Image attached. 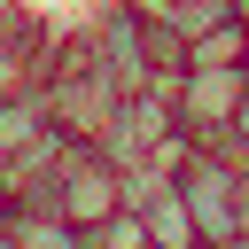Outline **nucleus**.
<instances>
[{
	"instance_id": "obj_1",
	"label": "nucleus",
	"mask_w": 249,
	"mask_h": 249,
	"mask_svg": "<svg viewBox=\"0 0 249 249\" xmlns=\"http://www.w3.org/2000/svg\"><path fill=\"white\" fill-rule=\"evenodd\" d=\"M16 202H39V210H62L70 226H101V218H117L124 210V171L93 148V140H70L62 148V163L47 171V179H23L16 187Z\"/></svg>"
},
{
	"instance_id": "obj_2",
	"label": "nucleus",
	"mask_w": 249,
	"mask_h": 249,
	"mask_svg": "<svg viewBox=\"0 0 249 249\" xmlns=\"http://www.w3.org/2000/svg\"><path fill=\"white\" fill-rule=\"evenodd\" d=\"M8 249H86V226H70L62 210H39V202H16V226H8Z\"/></svg>"
},
{
	"instance_id": "obj_3",
	"label": "nucleus",
	"mask_w": 249,
	"mask_h": 249,
	"mask_svg": "<svg viewBox=\"0 0 249 249\" xmlns=\"http://www.w3.org/2000/svg\"><path fill=\"white\" fill-rule=\"evenodd\" d=\"M8 226H16V187H8V171H0V241H8Z\"/></svg>"
},
{
	"instance_id": "obj_4",
	"label": "nucleus",
	"mask_w": 249,
	"mask_h": 249,
	"mask_svg": "<svg viewBox=\"0 0 249 249\" xmlns=\"http://www.w3.org/2000/svg\"><path fill=\"white\" fill-rule=\"evenodd\" d=\"M241 39H249V8H241Z\"/></svg>"
},
{
	"instance_id": "obj_5",
	"label": "nucleus",
	"mask_w": 249,
	"mask_h": 249,
	"mask_svg": "<svg viewBox=\"0 0 249 249\" xmlns=\"http://www.w3.org/2000/svg\"><path fill=\"white\" fill-rule=\"evenodd\" d=\"M140 249H156V241H140Z\"/></svg>"
},
{
	"instance_id": "obj_6",
	"label": "nucleus",
	"mask_w": 249,
	"mask_h": 249,
	"mask_svg": "<svg viewBox=\"0 0 249 249\" xmlns=\"http://www.w3.org/2000/svg\"><path fill=\"white\" fill-rule=\"evenodd\" d=\"M241 8H249V0H241Z\"/></svg>"
}]
</instances>
